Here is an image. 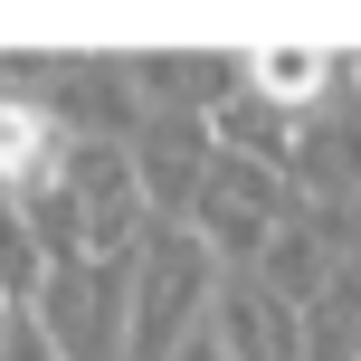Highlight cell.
Segmentation results:
<instances>
[{"label": "cell", "instance_id": "1", "mask_svg": "<svg viewBox=\"0 0 361 361\" xmlns=\"http://www.w3.org/2000/svg\"><path fill=\"white\" fill-rule=\"evenodd\" d=\"M57 209H67V247L86 257V267H105V257L143 247L152 238V190H143V162H133V143H76L67 152V190H57Z\"/></svg>", "mask_w": 361, "mask_h": 361}, {"label": "cell", "instance_id": "2", "mask_svg": "<svg viewBox=\"0 0 361 361\" xmlns=\"http://www.w3.org/2000/svg\"><path fill=\"white\" fill-rule=\"evenodd\" d=\"M209 267H219V257L200 247L180 219L143 238V257H133V361H171L200 324H209V305H219V276Z\"/></svg>", "mask_w": 361, "mask_h": 361}, {"label": "cell", "instance_id": "3", "mask_svg": "<svg viewBox=\"0 0 361 361\" xmlns=\"http://www.w3.org/2000/svg\"><path fill=\"white\" fill-rule=\"evenodd\" d=\"M180 228H190L209 257H228V267H257V257H267L276 238L295 228V190H286V171H267V162H238V152H219Z\"/></svg>", "mask_w": 361, "mask_h": 361}, {"label": "cell", "instance_id": "4", "mask_svg": "<svg viewBox=\"0 0 361 361\" xmlns=\"http://www.w3.org/2000/svg\"><path fill=\"white\" fill-rule=\"evenodd\" d=\"M219 343H228V361H314L305 352V305H286V295L267 286V276H228L209 305Z\"/></svg>", "mask_w": 361, "mask_h": 361}, {"label": "cell", "instance_id": "5", "mask_svg": "<svg viewBox=\"0 0 361 361\" xmlns=\"http://www.w3.org/2000/svg\"><path fill=\"white\" fill-rule=\"evenodd\" d=\"M67 133H57L48 105H29V95H0V190L19 200V209H38V200L67 190Z\"/></svg>", "mask_w": 361, "mask_h": 361}, {"label": "cell", "instance_id": "6", "mask_svg": "<svg viewBox=\"0 0 361 361\" xmlns=\"http://www.w3.org/2000/svg\"><path fill=\"white\" fill-rule=\"evenodd\" d=\"M343 76V57H324V48H247L238 57V86L257 95V105H276V114H314V95Z\"/></svg>", "mask_w": 361, "mask_h": 361}, {"label": "cell", "instance_id": "7", "mask_svg": "<svg viewBox=\"0 0 361 361\" xmlns=\"http://www.w3.org/2000/svg\"><path fill=\"white\" fill-rule=\"evenodd\" d=\"M267 286L286 295V305H314V295L333 286V276H324V238H314L305 219H295V228H286V238L267 247Z\"/></svg>", "mask_w": 361, "mask_h": 361}, {"label": "cell", "instance_id": "8", "mask_svg": "<svg viewBox=\"0 0 361 361\" xmlns=\"http://www.w3.org/2000/svg\"><path fill=\"white\" fill-rule=\"evenodd\" d=\"M0 361H67V352H57V333L38 324V314H19V333H10V352H0Z\"/></svg>", "mask_w": 361, "mask_h": 361}, {"label": "cell", "instance_id": "9", "mask_svg": "<svg viewBox=\"0 0 361 361\" xmlns=\"http://www.w3.org/2000/svg\"><path fill=\"white\" fill-rule=\"evenodd\" d=\"M171 361H228V343H219V324H200V333H190V343H180Z\"/></svg>", "mask_w": 361, "mask_h": 361}, {"label": "cell", "instance_id": "10", "mask_svg": "<svg viewBox=\"0 0 361 361\" xmlns=\"http://www.w3.org/2000/svg\"><path fill=\"white\" fill-rule=\"evenodd\" d=\"M333 295H343V305H361V267H343V276H333Z\"/></svg>", "mask_w": 361, "mask_h": 361}, {"label": "cell", "instance_id": "11", "mask_svg": "<svg viewBox=\"0 0 361 361\" xmlns=\"http://www.w3.org/2000/svg\"><path fill=\"white\" fill-rule=\"evenodd\" d=\"M352 361H361V352H352Z\"/></svg>", "mask_w": 361, "mask_h": 361}]
</instances>
